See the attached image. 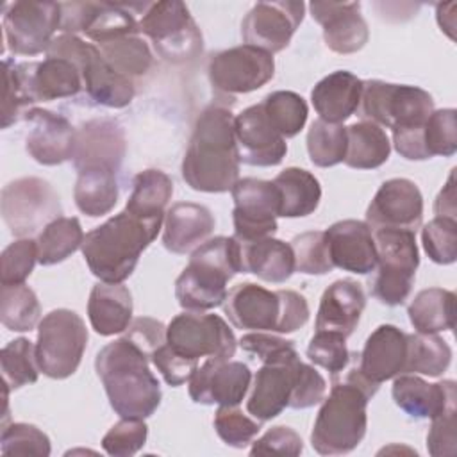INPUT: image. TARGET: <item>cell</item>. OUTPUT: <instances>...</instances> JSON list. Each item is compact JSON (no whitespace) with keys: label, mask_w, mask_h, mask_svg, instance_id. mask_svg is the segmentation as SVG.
Instances as JSON below:
<instances>
[{"label":"cell","mask_w":457,"mask_h":457,"mask_svg":"<svg viewBox=\"0 0 457 457\" xmlns=\"http://www.w3.org/2000/svg\"><path fill=\"white\" fill-rule=\"evenodd\" d=\"M236 116L221 105H209L195 121L184 159V182L202 193H227L239 180Z\"/></svg>","instance_id":"6da1fadb"},{"label":"cell","mask_w":457,"mask_h":457,"mask_svg":"<svg viewBox=\"0 0 457 457\" xmlns=\"http://www.w3.org/2000/svg\"><path fill=\"white\" fill-rule=\"evenodd\" d=\"M95 368L120 418L145 420L157 411L162 396L159 380L150 371L148 357L129 339L105 345L96 353Z\"/></svg>","instance_id":"7a4b0ae2"},{"label":"cell","mask_w":457,"mask_h":457,"mask_svg":"<svg viewBox=\"0 0 457 457\" xmlns=\"http://www.w3.org/2000/svg\"><path fill=\"white\" fill-rule=\"evenodd\" d=\"M164 220H143L127 211L89 230L82 241V255L89 271L109 284H121L136 270L141 253L157 237Z\"/></svg>","instance_id":"3957f363"},{"label":"cell","mask_w":457,"mask_h":457,"mask_svg":"<svg viewBox=\"0 0 457 457\" xmlns=\"http://www.w3.org/2000/svg\"><path fill=\"white\" fill-rule=\"evenodd\" d=\"M241 271V245L234 236L207 239L193 250L187 266L175 280L179 305L196 312L223 305L228 280Z\"/></svg>","instance_id":"277c9868"},{"label":"cell","mask_w":457,"mask_h":457,"mask_svg":"<svg viewBox=\"0 0 457 457\" xmlns=\"http://www.w3.org/2000/svg\"><path fill=\"white\" fill-rule=\"evenodd\" d=\"M370 395L348 378L332 377L330 395L318 411L311 445L321 455H343L359 446L368 428Z\"/></svg>","instance_id":"5b68a950"},{"label":"cell","mask_w":457,"mask_h":457,"mask_svg":"<svg viewBox=\"0 0 457 457\" xmlns=\"http://www.w3.org/2000/svg\"><path fill=\"white\" fill-rule=\"evenodd\" d=\"M46 55L61 57L75 64L87 96L100 105L121 109L129 105L136 95L134 80L114 71L100 54L98 46L86 43L79 36L61 34L54 37Z\"/></svg>","instance_id":"8992f818"},{"label":"cell","mask_w":457,"mask_h":457,"mask_svg":"<svg viewBox=\"0 0 457 457\" xmlns=\"http://www.w3.org/2000/svg\"><path fill=\"white\" fill-rule=\"evenodd\" d=\"M377 250V275L371 280V295L389 307L402 305L414 284L420 266L416 234L407 228L373 230Z\"/></svg>","instance_id":"52a82bcc"},{"label":"cell","mask_w":457,"mask_h":457,"mask_svg":"<svg viewBox=\"0 0 457 457\" xmlns=\"http://www.w3.org/2000/svg\"><path fill=\"white\" fill-rule=\"evenodd\" d=\"M432 96L418 87L405 84H391L384 80H362L357 116L391 130L414 129L427 123L434 112Z\"/></svg>","instance_id":"ba28073f"},{"label":"cell","mask_w":457,"mask_h":457,"mask_svg":"<svg viewBox=\"0 0 457 457\" xmlns=\"http://www.w3.org/2000/svg\"><path fill=\"white\" fill-rule=\"evenodd\" d=\"M87 345L84 320L70 309L50 311L37 325L36 359L50 378H68L82 361Z\"/></svg>","instance_id":"9c48e42d"},{"label":"cell","mask_w":457,"mask_h":457,"mask_svg":"<svg viewBox=\"0 0 457 457\" xmlns=\"http://www.w3.org/2000/svg\"><path fill=\"white\" fill-rule=\"evenodd\" d=\"M139 32L170 62H186L202 52V32L182 2H155L143 7Z\"/></svg>","instance_id":"30bf717a"},{"label":"cell","mask_w":457,"mask_h":457,"mask_svg":"<svg viewBox=\"0 0 457 457\" xmlns=\"http://www.w3.org/2000/svg\"><path fill=\"white\" fill-rule=\"evenodd\" d=\"M0 211L5 225L16 237H29L62 212L59 195L52 184L37 177L9 182L2 189Z\"/></svg>","instance_id":"8fae6325"},{"label":"cell","mask_w":457,"mask_h":457,"mask_svg":"<svg viewBox=\"0 0 457 457\" xmlns=\"http://www.w3.org/2000/svg\"><path fill=\"white\" fill-rule=\"evenodd\" d=\"M166 343L179 353L200 361L232 359L236 353V336L227 321L218 314L187 311L175 316L166 327Z\"/></svg>","instance_id":"7c38bea8"},{"label":"cell","mask_w":457,"mask_h":457,"mask_svg":"<svg viewBox=\"0 0 457 457\" xmlns=\"http://www.w3.org/2000/svg\"><path fill=\"white\" fill-rule=\"evenodd\" d=\"M234 198V237L239 243H252L271 237L277 232L280 216V193L273 180L239 179L232 189Z\"/></svg>","instance_id":"4fadbf2b"},{"label":"cell","mask_w":457,"mask_h":457,"mask_svg":"<svg viewBox=\"0 0 457 457\" xmlns=\"http://www.w3.org/2000/svg\"><path fill=\"white\" fill-rule=\"evenodd\" d=\"M209 80L218 93L245 95L273 79V55L250 45H239L214 54L207 66Z\"/></svg>","instance_id":"5bb4252c"},{"label":"cell","mask_w":457,"mask_h":457,"mask_svg":"<svg viewBox=\"0 0 457 457\" xmlns=\"http://www.w3.org/2000/svg\"><path fill=\"white\" fill-rule=\"evenodd\" d=\"M61 25L57 2H14L4 14L5 46L16 55L46 52Z\"/></svg>","instance_id":"9a60e30c"},{"label":"cell","mask_w":457,"mask_h":457,"mask_svg":"<svg viewBox=\"0 0 457 457\" xmlns=\"http://www.w3.org/2000/svg\"><path fill=\"white\" fill-rule=\"evenodd\" d=\"M303 11V2H257L241 21V37L245 45L271 55L282 52L300 27Z\"/></svg>","instance_id":"2e32d148"},{"label":"cell","mask_w":457,"mask_h":457,"mask_svg":"<svg viewBox=\"0 0 457 457\" xmlns=\"http://www.w3.org/2000/svg\"><path fill=\"white\" fill-rule=\"evenodd\" d=\"M300 364L302 359L298 352L262 362L253 377L252 391L246 400L248 414L259 421H268L289 407Z\"/></svg>","instance_id":"e0dca14e"},{"label":"cell","mask_w":457,"mask_h":457,"mask_svg":"<svg viewBox=\"0 0 457 457\" xmlns=\"http://www.w3.org/2000/svg\"><path fill=\"white\" fill-rule=\"evenodd\" d=\"M127 152L123 127L107 118H96L77 129L73 166L79 171L104 170L118 173Z\"/></svg>","instance_id":"ac0fdd59"},{"label":"cell","mask_w":457,"mask_h":457,"mask_svg":"<svg viewBox=\"0 0 457 457\" xmlns=\"http://www.w3.org/2000/svg\"><path fill=\"white\" fill-rule=\"evenodd\" d=\"M250 382L252 371L245 362L209 357L189 378V396L202 405H239Z\"/></svg>","instance_id":"d6986e66"},{"label":"cell","mask_w":457,"mask_h":457,"mask_svg":"<svg viewBox=\"0 0 457 457\" xmlns=\"http://www.w3.org/2000/svg\"><path fill=\"white\" fill-rule=\"evenodd\" d=\"M423 218V196L409 179H389L375 193L366 211L371 230L407 228L416 232Z\"/></svg>","instance_id":"ffe728a7"},{"label":"cell","mask_w":457,"mask_h":457,"mask_svg":"<svg viewBox=\"0 0 457 457\" xmlns=\"http://www.w3.org/2000/svg\"><path fill=\"white\" fill-rule=\"evenodd\" d=\"M239 159L250 166H277L287 152L286 139L268 120L262 104L241 111L234 120Z\"/></svg>","instance_id":"44dd1931"},{"label":"cell","mask_w":457,"mask_h":457,"mask_svg":"<svg viewBox=\"0 0 457 457\" xmlns=\"http://www.w3.org/2000/svg\"><path fill=\"white\" fill-rule=\"evenodd\" d=\"M223 311L230 323L241 330L278 332L282 320V302L278 289L270 291L253 282L234 286L223 302Z\"/></svg>","instance_id":"7402d4cb"},{"label":"cell","mask_w":457,"mask_h":457,"mask_svg":"<svg viewBox=\"0 0 457 457\" xmlns=\"http://www.w3.org/2000/svg\"><path fill=\"white\" fill-rule=\"evenodd\" d=\"M23 118L30 125L25 148L34 161L45 166H55L73 157L77 129L64 116L34 107Z\"/></svg>","instance_id":"603a6c76"},{"label":"cell","mask_w":457,"mask_h":457,"mask_svg":"<svg viewBox=\"0 0 457 457\" xmlns=\"http://www.w3.org/2000/svg\"><path fill=\"white\" fill-rule=\"evenodd\" d=\"M407 352V334L395 325L377 327L366 339L364 348L355 353V370L370 384L380 387L382 382L403 373Z\"/></svg>","instance_id":"cb8c5ba5"},{"label":"cell","mask_w":457,"mask_h":457,"mask_svg":"<svg viewBox=\"0 0 457 457\" xmlns=\"http://www.w3.org/2000/svg\"><path fill=\"white\" fill-rule=\"evenodd\" d=\"M311 16L323 27L325 45L336 54L359 52L370 37L359 2H311Z\"/></svg>","instance_id":"d4e9b609"},{"label":"cell","mask_w":457,"mask_h":457,"mask_svg":"<svg viewBox=\"0 0 457 457\" xmlns=\"http://www.w3.org/2000/svg\"><path fill=\"white\" fill-rule=\"evenodd\" d=\"M327 245L334 268L368 275L377 268V250L373 230L366 221L341 220L327 230Z\"/></svg>","instance_id":"484cf974"},{"label":"cell","mask_w":457,"mask_h":457,"mask_svg":"<svg viewBox=\"0 0 457 457\" xmlns=\"http://www.w3.org/2000/svg\"><path fill=\"white\" fill-rule=\"evenodd\" d=\"M366 307V293L353 278L332 282L321 295L316 332H336L343 337L353 334Z\"/></svg>","instance_id":"4316f807"},{"label":"cell","mask_w":457,"mask_h":457,"mask_svg":"<svg viewBox=\"0 0 457 457\" xmlns=\"http://www.w3.org/2000/svg\"><path fill=\"white\" fill-rule=\"evenodd\" d=\"M395 403L414 420L434 418L436 414L455 407L457 393L453 380L428 384L414 373H402L393 382Z\"/></svg>","instance_id":"83f0119b"},{"label":"cell","mask_w":457,"mask_h":457,"mask_svg":"<svg viewBox=\"0 0 457 457\" xmlns=\"http://www.w3.org/2000/svg\"><path fill=\"white\" fill-rule=\"evenodd\" d=\"M212 230L214 216L205 205L179 202L164 214L162 245L171 253H187L205 243Z\"/></svg>","instance_id":"f1b7e54d"},{"label":"cell","mask_w":457,"mask_h":457,"mask_svg":"<svg viewBox=\"0 0 457 457\" xmlns=\"http://www.w3.org/2000/svg\"><path fill=\"white\" fill-rule=\"evenodd\" d=\"M362 91V80L346 71L337 70L323 77L311 91V102L320 120L328 123H343L348 120L359 105Z\"/></svg>","instance_id":"f546056e"},{"label":"cell","mask_w":457,"mask_h":457,"mask_svg":"<svg viewBox=\"0 0 457 457\" xmlns=\"http://www.w3.org/2000/svg\"><path fill=\"white\" fill-rule=\"evenodd\" d=\"M87 316L93 330L100 336L125 332L132 321V295L123 284L98 282L87 300Z\"/></svg>","instance_id":"4dcf8cb0"},{"label":"cell","mask_w":457,"mask_h":457,"mask_svg":"<svg viewBox=\"0 0 457 457\" xmlns=\"http://www.w3.org/2000/svg\"><path fill=\"white\" fill-rule=\"evenodd\" d=\"M241 245L243 273H253L264 282L282 284L295 273V253L289 243L262 237Z\"/></svg>","instance_id":"1f68e13d"},{"label":"cell","mask_w":457,"mask_h":457,"mask_svg":"<svg viewBox=\"0 0 457 457\" xmlns=\"http://www.w3.org/2000/svg\"><path fill=\"white\" fill-rule=\"evenodd\" d=\"M273 184L280 193V216L303 218L312 214L321 200V186L318 179L302 168H286Z\"/></svg>","instance_id":"d6a6232c"},{"label":"cell","mask_w":457,"mask_h":457,"mask_svg":"<svg viewBox=\"0 0 457 457\" xmlns=\"http://www.w3.org/2000/svg\"><path fill=\"white\" fill-rule=\"evenodd\" d=\"M345 164L355 170H375L382 166L391 154V143L386 130L371 121H359L346 127Z\"/></svg>","instance_id":"836d02e7"},{"label":"cell","mask_w":457,"mask_h":457,"mask_svg":"<svg viewBox=\"0 0 457 457\" xmlns=\"http://www.w3.org/2000/svg\"><path fill=\"white\" fill-rule=\"evenodd\" d=\"M412 327L421 334L452 330L455 325V293L443 287L421 289L407 309Z\"/></svg>","instance_id":"e575fe53"},{"label":"cell","mask_w":457,"mask_h":457,"mask_svg":"<svg viewBox=\"0 0 457 457\" xmlns=\"http://www.w3.org/2000/svg\"><path fill=\"white\" fill-rule=\"evenodd\" d=\"M173 195L171 179L161 170H145L134 177L125 211L143 220H164V209Z\"/></svg>","instance_id":"d590c367"},{"label":"cell","mask_w":457,"mask_h":457,"mask_svg":"<svg viewBox=\"0 0 457 457\" xmlns=\"http://www.w3.org/2000/svg\"><path fill=\"white\" fill-rule=\"evenodd\" d=\"M118 173L104 170L79 171L73 198L80 212L96 218L111 212L118 202Z\"/></svg>","instance_id":"8d00e7d4"},{"label":"cell","mask_w":457,"mask_h":457,"mask_svg":"<svg viewBox=\"0 0 457 457\" xmlns=\"http://www.w3.org/2000/svg\"><path fill=\"white\" fill-rule=\"evenodd\" d=\"M84 241V232L77 218L59 216L37 234V262L52 266L75 253Z\"/></svg>","instance_id":"74e56055"},{"label":"cell","mask_w":457,"mask_h":457,"mask_svg":"<svg viewBox=\"0 0 457 457\" xmlns=\"http://www.w3.org/2000/svg\"><path fill=\"white\" fill-rule=\"evenodd\" d=\"M452 362V348L437 334H407L403 373L439 377Z\"/></svg>","instance_id":"f35d334b"},{"label":"cell","mask_w":457,"mask_h":457,"mask_svg":"<svg viewBox=\"0 0 457 457\" xmlns=\"http://www.w3.org/2000/svg\"><path fill=\"white\" fill-rule=\"evenodd\" d=\"M98 50L114 71L130 80L145 75L154 62V55L139 34L102 43L98 45Z\"/></svg>","instance_id":"ab89813d"},{"label":"cell","mask_w":457,"mask_h":457,"mask_svg":"<svg viewBox=\"0 0 457 457\" xmlns=\"http://www.w3.org/2000/svg\"><path fill=\"white\" fill-rule=\"evenodd\" d=\"M0 298V320L9 330L27 332L39 323L41 305L27 284L2 286Z\"/></svg>","instance_id":"60d3db41"},{"label":"cell","mask_w":457,"mask_h":457,"mask_svg":"<svg viewBox=\"0 0 457 457\" xmlns=\"http://www.w3.org/2000/svg\"><path fill=\"white\" fill-rule=\"evenodd\" d=\"M134 5L127 4H111V2H98L96 12L86 29V36L95 41L96 45L125 37V36H137L139 21L132 14Z\"/></svg>","instance_id":"b9f144b4"},{"label":"cell","mask_w":457,"mask_h":457,"mask_svg":"<svg viewBox=\"0 0 457 457\" xmlns=\"http://www.w3.org/2000/svg\"><path fill=\"white\" fill-rule=\"evenodd\" d=\"M346 127L318 118L307 132V152L311 162L320 168H330L343 162L346 155Z\"/></svg>","instance_id":"7bdbcfd3"},{"label":"cell","mask_w":457,"mask_h":457,"mask_svg":"<svg viewBox=\"0 0 457 457\" xmlns=\"http://www.w3.org/2000/svg\"><path fill=\"white\" fill-rule=\"evenodd\" d=\"M261 104L268 120L284 139L295 137L307 121V104L295 91H273Z\"/></svg>","instance_id":"ee69618b"},{"label":"cell","mask_w":457,"mask_h":457,"mask_svg":"<svg viewBox=\"0 0 457 457\" xmlns=\"http://www.w3.org/2000/svg\"><path fill=\"white\" fill-rule=\"evenodd\" d=\"M0 364L4 382L9 391L34 384L41 371L36 359V345L27 337L9 341L0 352Z\"/></svg>","instance_id":"f6af8a7d"},{"label":"cell","mask_w":457,"mask_h":457,"mask_svg":"<svg viewBox=\"0 0 457 457\" xmlns=\"http://www.w3.org/2000/svg\"><path fill=\"white\" fill-rule=\"evenodd\" d=\"M295 270L307 275H325L334 270L325 230H309L291 239Z\"/></svg>","instance_id":"bcb514c9"},{"label":"cell","mask_w":457,"mask_h":457,"mask_svg":"<svg viewBox=\"0 0 457 457\" xmlns=\"http://www.w3.org/2000/svg\"><path fill=\"white\" fill-rule=\"evenodd\" d=\"M259 420L245 414L237 405H220L214 414V428L220 439L234 448H243L253 441L261 430Z\"/></svg>","instance_id":"7dc6e473"},{"label":"cell","mask_w":457,"mask_h":457,"mask_svg":"<svg viewBox=\"0 0 457 457\" xmlns=\"http://www.w3.org/2000/svg\"><path fill=\"white\" fill-rule=\"evenodd\" d=\"M421 243L427 255L437 264H452L457 259L455 218L436 216L421 228Z\"/></svg>","instance_id":"c3c4849f"},{"label":"cell","mask_w":457,"mask_h":457,"mask_svg":"<svg viewBox=\"0 0 457 457\" xmlns=\"http://www.w3.org/2000/svg\"><path fill=\"white\" fill-rule=\"evenodd\" d=\"M37 262V243L30 237H20L4 248L0 255L2 286L25 284Z\"/></svg>","instance_id":"681fc988"},{"label":"cell","mask_w":457,"mask_h":457,"mask_svg":"<svg viewBox=\"0 0 457 457\" xmlns=\"http://www.w3.org/2000/svg\"><path fill=\"white\" fill-rule=\"evenodd\" d=\"M0 452L11 455H37L46 457L52 452L48 436L30 423H11L4 427L0 437Z\"/></svg>","instance_id":"f907efd6"},{"label":"cell","mask_w":457,"mask_h":457,"mask_svg":"<svg viewBox=\"0 0 457 457\" xmlns=\"http://www.w3.org/2000/svg\"><path fill=\"white\" fill-rule=\"evenodd\" d=\"M423 141L428 157H450L457 152V112L455 109L434 111L425 127Z\"/></svg>","instance_id":"816d5d0a"},{"label":"cell","mask_w":457,"mask_h":457,"mask_svg":"<svg viewBox=\"0 0 457 457\" xmlns=\"http://www.w3.org/2000/svg\"><path fill=\"white\" fill-rule=\"evenodd\" d=\"M346 337L336 332H316L307 346V359L325 368L332 377L343 373L352 359L346 348Z\"/></svg>","instance_id":"f5cc1de1"},{"label":"cell","mask_w":457,"mask_h":457,"mask_svg":"<svg viewBox=\"0 0 457 457\" xmlns=\"http://www.w3.org/2000/svg\"><path fill=\"white\" fill-rule=\"evenodd\" d=\"M146 436H148V427L143 420L121 418L104 436L102 446L109 455L129 457L137 453L145 446Z\"/></svg>","instance_id":"db71d44e"},{"label":"cell","mask_w":457,"mask_h":457,"mask_svg":"<svg viewBox=\"0 0 457 457\" xmlns=\"http://www.w3.org/2000/svg\"><path fill=\"white\" fill-rule=\"evenodd\" d=\"M152 362L161 371L164 380L173 387L182 386L184 382H189V378L193 377V373L198 368L196 359H191V357H186V355L179 353L168 343H164L162 346H159L154 352Z\"/></svg>","instance_id":"11a10c76"},{"label":"cell","mask_w":457,"mask_h":457,"mask_svg":"<svg viewBox=\"0 0 457 457\" xmlns=\"http://www.w3.org/2000/svg\"><path fill=\"white\" fill-rule=\"evenodd\" d=\"M427 436V450L432 457H452L457 450L455 407L436 414Z\"/></svg>","instance_id":"9f6ffc18"},{"label":"cell","mask_w":457,"mask_h":457,"mask_svg":"<svg viewBox=\"0 0 457 457\" xmlns=\"http://www.w3.org/2000/svg\"><path fill=\"white\" fill-rule=\"evenodd\" d=\"M325 391H327V382L320 375V371L302 361L298 377H296V384L293 387V395L289 400V407L291 409H309V407L323 402Z\"/></svg>","instance_id":"6f0895ef"},{"label":"cell","mask_w":457,"mask_h":457,"mask_svg":"<svg viewBox=\"0 0 457 457\" xmlns=\"http://www.w3.org/2000/svg\"><path fill=\"white\" fill-rule=\"evenodd\" d=\"M303 450V441L302 437L296 434V430H293L291 427H273L270 428L262 437H259L257 441H253L252 448H250V455H270V453H277V455H300Z\"/></svg>","instance_id":"680465c9"},{"label":"cell","mask_w":457,"mask_h":457,"mask_svg":"<svg viewBox=\"0 0 457 457\" xmlns=\"http://www.w3.org/2000/svg\"><path fill=\"white\" fill-rule=\"evenodd\" d=\"M123 337L129 339L148 359H152L154 352L166 343V327L159 320L139 316L130 321Z\"/></svg>","instance_id":"91938a15"},{"label":"cell","mask_w":457,"mask_h":457,"mask_svg":"<svg viewBox=\"0 0 457 457\" xmlns=\"http://www.w3.org/2000/svg\"><path fill=\"white\" fill-rule=\"evenodd\" d=\"M239 346L255 355L261 362H268V361H275L280 359L284 355H289L293 352H296L295 343L273 334H266V332H250L245 334L239 339Z\"/></svg>","instance_id":"94428289"},{"label":"cell","mask_w":457,"mask_h":457,"mask_svg":"<svg viewBox=\"0 0 457 457\" xmlns=\"http://www.w3.org/2000/svg\"><path fill=\"white\" fill-rule=\"evenodd\" d=\"M282 302V320H280V334H289L303 327L309 320V303L303 295L293 289H278Z\"/></svg>","instance_id":"6125c7cd"},{"label":"cell","mask_w":457,"mask_h":457,"mask_svg":"<svg viewBox=\"0 0 457 457\" xmlns=\"http://www.w3.org/2000/svg\"><path fill=\"white\" fill-rule=\"evenodd\" d=\"M434 212L436 216H446L455 218L457 204H455V170L450 171L446 184L439 191L436 202H434Z\"/></svg>","instance_id":"be15d7a7"}]
</instances>
